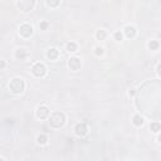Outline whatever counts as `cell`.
I'll use <instances>...</instances> for the list:
<instances>
[{
	"instance_id": "cell-21",
	"label": "cell",
	"mask_w": 161,
	"mask_h": 161,
	"mask_svg": "<svg viewBox=\"0 0 161 161\" xmlns=\"http://www.w3.org/2000/svg\"><path fill=\"white\" fill-rule=\"evenodd\" d=\"M94 53H96V56H102L103 53H105V49L102 48V47H96V48H94Z\"/></svg>"
},
{
	"instance_id": "cell-10",
	"label": "cell",
	"mask_w": 161,
	"mask_h": 161,
	"mask_svg": "<svg viewBox=\"0 0 161 161\" xmlns=\"http://www.w3.org/2000/svg\"><path fill=\"white\" fill-rule=\"evenodd\" d=\"M47 57H48L50 61H56V59L59 57L58 49H56V48H49L48 50H47Z\"/></svg>"
},
{
	"instance_id": "cell-13",
	"label": "cell",
	"mask_w": 161,
	"mask_h": 161,
	"mask_svg": "<svg viewBox=\"0 0 161 161\" xmlns=\"http://www.w3.org/2000/svg\"><path fill=\"white\" fill-rule=\"evenodd\" d=\"M15 58L16 59H25L27 58V50L25 49H18L15 52Z\"/></svg>"
},
{
	"instance_id": "cell-22",
	"label": "cell",
	"mask_w": 161,
	"mask_h": 161,
	"mask_svg": "<svg viewBox=\"0 0 161 161\" xmlns=\"http://www.w3.org/2000/svg\"><path fill=\"white\" fill-rule=\"evenodd\" d=\"M156 72H157V74L161 77V63H159V64H157V67H156Z\"/></svg>"
},
{
	"instance_id": "cell-17",
	"label": "cell",
	"mask_w": 161,
	"mask_h": 161,
	"mask_svg": "<svg viewBox=\"0 0 161 161\" xmlns=\"http://www.w3.org/2000/svg\"><path fill=\"white\" fill-rule=\"evenodd\" d=\"M160 47V43L157 40H150L148 42V48H150L151 50H157Z\"/></svg>"
},
{
	"instance_id": "cell-4",
	"label": "cell",
	"mask_w": 161,
	"mask_h": 161,
	"mask_svg": "<svg viewBox=\"0 0 161 161\" xmlns=\"http://www.w3.org/2000/svg\"><path fill=\"white\" fill-rule=\"evenodd\" d=\"M18 8H19L22 11H24V13H29V11H32L34 5H35V0H18Z\"/></svg>"
},
{
	"instance_id": "cell-2",
	"label": "cell",
	"mask_w": 161,
	"mask_h": 161,
	"mask_svg": "<svg viewBox=\"0 0 161 161\" xmlns=\"http://www.w3.org/2000/svg\"><path fill=\"white\" fill-rule=\"evenodd\" d=\"M25 89V82L19 77L13 78L9 82V91L13 94H22Z\"/></svg>"
},
{
	"instance_id": "cell-9",
	"label": "cell",
	"mask_w": 161,
	"mask_h": 161,
	"mask_svg": "<svg viewBox=\"0 0 161 161\" xmlns=\"http://www.w3.org/2000/svg\"><path fill=\"white\" fill-rule=\"evenodd\" d=\"M123 34L126 35L128 39H134V38L136 37V29H135V27H132V25H127L126 28L123 29Z\"/></svg>"
},
{
	"instance_id": "cell-14",
	"label": "cell",
	"mask_w": 161,
	"mask_h": 161,
	"mask_svg": "<svg viewBox=\"0 0 161 161\" xmlns=\"http://www.w3.org/2000/svg\"><path fill=\"white\" fill-rule=\"evenodd\" d=\"M96 38H97L98 40H106V38H107V32L103 30V29H99V30H97V33H96Z\"/></svg>"
},
{
	"instance_id": "cell-20",
	"label": "cell",
	"mask_w": 161,
	"mask_h": 161,
	"mask_svg": "<svg viewBox=\"0 0 161 161\" xmlns=\"http://www.w3.org/2000/svg\"><path fill=\"white\" fill-rule=\"evenodd\" d=\"M48 27H49V23H48V22H45V20L40 22V24H39L40 30H47V29H48Z\"/></svg>"
},
{
	"instance_id": "cell-25",
	"label": "cell",
	"mask_w": 161,
	"mask_h": 161,
	"mask_svg": "<svg viewBox=\"0 0 161 161\" xmlns=\"http://www.w3.org/2000/svg\"><path fill=\"white\" fill-rule=\"evenodd\" d=\"M157 142H159V144L161 145V134H160V135L157 136Z\"/></svg>"
},
{
	"instance_id": "cell-15",
	"label": "cell",
	"mask_w": 161,
	"mask_h": 161,
	"mask_svg": "<svg viewBox=\"0 0 161 161\" xmlns=\"http://www.w3.org/2000/svg\"><path fill=\"white\" fill-rule=\"evenodd\" d=\"M77 49H78V45H77L74 42H69V43H67V50L68 52L74 53V52H77Z\"/></svg>"
},
{
	"instance_id": "cell-19",
	"label": "cell",
	"mask_w": 161,
	"mask_h": 161,
	"mask_svg": "<svg viewBox=\"0 0 161 161\" xmlns=\"http://www.w3.org/2000/svg\"><path fill=\"white\" fill-rule=\"evenodd\" d=\"M113 37H115V39H116L117 42H121V40L123 39V33H122L121 30H118V32H116L115 34H113Z\"/></svg>"
},
{
	"instance_id": "cell-5",
	"label": "cell",
	"mask_w": 161,
	"mask_h": 161,
	"mask_svg": "<svg viewBox=\"0 0 161 161\" xmlns=\"http://www.w3.org/2000/svg\"><path fill=\"white\" fill-rule=\"evenodd\" d=\"M74 132H76L77 136L85 137V136L88 134V126H87V123H86V122H79V123H77L76 126H74Z\"/></svg>"
},
{
	"instance_id": "cell-18",
	"label": "cell",
	"mask_w": 161,
	"mask_h": 161,
	"mask_svg": "<svg viewBox=\"0 0 161 161\" xmlns=\"http://www.w3.org/2000/svg\"><path fill=\"white\" fill-rule=\"evenodd\" d=\"M61 4V0H47V5L49 8H57Z\"/></svg>"
},
{
	"instance_id": "cell-12",
	"label": "cell",
	"mask_w": 161,
	"mask_h": 161,
	"mask_svg": "<svg viewBox=\"0 0 161 161\" xmlns=\"http://www.w3.org/2000/svg\"><path fill=\"white\" fill-rule=\"evenodd\" d=\"M37 142L39 145H47V142H48V137H47L45 134H40L37 137Z\"/></svg>"
},
{
	"instance_id": "cell-23",
	"label": "cell",
	"mask_w": 161,
	"mask_h": 161,
	"mask_svg": "<svg viewBox=\"0 0 161 161\" xmlns=\"http://www.w3.org/2000/svg\"><path fill=\"white\" fill-rule=\"evenodd\" d=\"M5 123H10V125H13V120H11V118H5Z\"/></svg>"
},
{
	"instance_id": "cell-11",
	"label": "cell",
	"mask_w": 161,
	"mask_h": 161,
	"mask_svg": "<svg viewBox=\"0 0 161 161\" xmlns=\"http://www.w3.org/2000/svg\"><path fill=\"white\" fill-rule=\"evenodd\" d=\"M132 122H134L135 126L140 127V126H142V125H144V118H142L140 115H135L134 118H132Z\"/></svg>"
},
{
	"instance_id": "cell-7",
	"label": "cell",
	"mask_w": 161,
	"mask_h": 161,
	"mask_svg": "<svg viewBox=\"0 0 161 161\" xmlns=\"http://www.w3.org/2000/svg\"><path fill=\"white\" fill-rule=\"evenodd\" d=\"M49 113H50V111L47 106H39L37 108V117L39 120H45V118H48Z\"/></svg>"
},
{
	"instance_id": "cell-8",
	"label": "cell",
	"mask_w": 161,
	"mask_h": 161,
	"mask_svg": "<svg viewBox=\"0 0 161 161\" xmlns=\"http://www.w3.org/2000/svg\"><path fill=\"white\" fill-rule=\"evenodd\" d=\"M68 67L72 70H78L82 67V62L78 57H72L68 59Z\"/></svg>"
},
{
	"instance_id": "cell-24",
	"label": "cell",
	"mask_w": 161,
	"mask_h": 161,
	"mask_svg": "<svg viewBox=\"0 0 161 161\" xmlns=\"http://www.w3.org/2000/svg\"><path fill=\"white\" fill-rule=\"evenodd\" d=\"M5 67V61H1V63H0V69H4Z\"/></svg>"
},
{
	"instance_id": "cell-1",
	"label": "cell",
	"mask_w": 161,
	"mask_h": 161,
	"mask_svg": "<svg viewBox=\"0 0 161 161\" xmlns=\"http://www.w3.org/2000/svg\"><path fill=\"white\" fill-rule=\"evenodd\" d=\"M65 115L61 111H56L50 113V117H49V125L52 128H61L64 126L65 123Z\"/></svg>"
},
{
	"instance_id": "cell-26",
	"label": "cell",
	"mask_w": 161,
	"mask_h": 161,
	"mask_svg": "<svg viewBox=\"0 0 161 161\" xmlns=\"http://www.w3.org/2000/svg\"><path fill=\"white\" fill-rule=\"evenodd\" d=\"M128 93H130V96H134V94H135V91H134V89H131Z\"/></svg>"
},
{
	"instance_id": "cell-6",
	"label": "cell",
	"mask_w": 161,
	"mask_h": 161,
	"mask_svg": "<svg viewBox=\"0 0 161 161\" xmlns=\"http://www.w3.org/2000/svg\"><path fill=\"white\" fill-rule=\"evenodd\" d=\"M34 29L30 24H28V23H25V24H22L20 28H19V34L22 35L23 38H29L30 35L33 34Z\"/></svg>"
},
{
	"instance_id": "cell-3",
	"label": "cell",
	"mask_w": 161,
	"mask_h": 161,
	"mask_svg": "<svg viewBox=\"0 0 161 161\" xmlns=\"http://www.w3.org/2000/svg\"><path fill=\"white\" fill-rule=\"evenodd\" d=\"M32 73L34 77H37V78H42V77H44L47 74V68L43 63H34L33 67H32Z\"/></svg>"
},
{
	"instance_id": "cell-16",
	"label": "cell",
	"mask_w": 161,
	"mask_h": 161,
	"mask_svg": "<svg viewBox=\"0 0 161 161\" xmlns=\"http://www.w3.org/2000/svg\"><path fill=\"white\" fill-rule=\"evenodd\" d=\"M150 130L152 131V132L157 134V132H160V131H161V125L159 122H152L150 125Z\"/></svg>"
}]
</instances>
